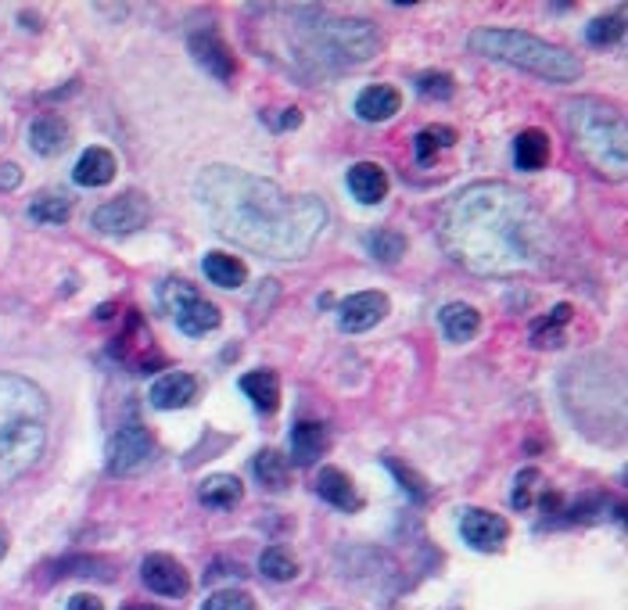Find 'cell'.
Masks as SVG:
<instances>
[{
    "label": "cell",
    "mask_w": 628,
    "mask_h": 610,
    "mask_svg": "<svg viewBox=\"0 0 628 610\" xmlns=\"http://www.w3.org/2000/svg\"><path fill=\"white\" fill-rule=\"evenodd\" d=\"M194 195L219 237L262 259H302L327 230V205L317 195H288L234 166L202 169Z\"/></svg>",
    "instance_id": "1"
},
{
    "label": "cell",
    "mask_w": 628,
    "mask_h": 610,
    "mask_svg": "<svg viewBox=\"0 0 628 610\" xmlns=\"http://www.w3.org/2000/svg\"><path fill=\"white\" fill-rule=\"evenodd\" d=\"M439 245L477 277L535 270L546 251V219L535 201L503 180L463 187L439 213Z\"/></svg>",
    "instance_id": "2"
},
{
    "label": "cell",
    "mask_w": 628,
    "mask_h": 610,
    "mask_svg": "<svg viewBox=\"0 0 628 610\" xmlns=\"http://www.w3.org/2000/svg\"><path fill=\"white\" fill-rule=\"evenodd\" d=\"M284 14L291 19L284 51L291 58V69L306 76L363 65L381 51L378 25L367 19H331L323 8H284Z\"/></svg>",
    "instance_id": "3"
},
{
    "label": "cell",
    "mask_w": 628,
    "mask_h": 610,
    "mask_svg": "<svg viewBox=\"0 0 628 610\" xmlns=\"http://www.w3.org/2000/svg\"><path fill=\"white\" fill-rule=\"evenodd\" d=\"M51 403L40 384L22 374H0V488L29 474L48 449Z\"/></svg>",
    "instance_id": "4"
},
{
    "label": "cell",
    "mask_w": 628,
    "mask_h": 610,
    "mask_svg": "<svg viewBox=\"0 0 628 610\" xmlns=\"http://www.w3.org/2000/svg\"><path fill=\"white\" fill-rule=\"evenodd\" d=\"M560 123L572 137L575 152L596 173L621 180L628 166V130L625 115L604 97H572L560 104Z\"/></svg>",
    "instance_id": "5"
},
{
    "label": "cell",
    "mask_w": 628,
    "mask_h": 610,
    "mask_svg": "<svg viewBox=\"0 0 628 610\" xmlns=\"http://www.w3.org/2000/svg\"><path fill=\"white\" fill-rule=\"evenodd\" d=\"M471 51L488 58V62H503L549 83H575L581 76V62L572 51H564L549 40H538L532 33H521V29H474Z\"/></svg>",
    "instance_id": "6"
},
{
    "label": "cell",
    "mask_w": 628,
    "mask_h": 610,
    "mask_svg": "<svg viewBox=\"0 0 628 610\" xmlns=\"http://www.w3.org/2000/svg\"><path fill=\"white\" fill-rule=\"evenodd\" d=\"M158 302L173 312L176 327L191 338H202L208 331H216L223 323V312L205 299L198 288H191L187 280H166L158 291Z\"/></svg>",
    "instance_id": "7"
},
{
    "label": "cell",
    "mask_w": 628,
    "mask_h": 610,
    "mask_svg": "<svg viewBox=\"0 0 628 610\" xmlns=\"http://www.w3.org/2000/svg\"><path fill=\"white\" fill-rule=\"evenodd\" d=\"M109 474L115 478H133V474H141L152 467L155 459V438L152 431L144 424H123L109 438Z\"/></svg>",
    "instance_id": "8"
},
{
    "label": "cell",
    "mask_w": 628,
    "mask_h": 610,
    "mask_svg": "<svg viewBox=\"0 0 628 610\" xmlns=\"http://www.w3.org/2000/svg\"><path fill=\"white\" fill-rule=\"evenodd\" d=\"M147 216H152V208H147V198L137 195V190H126V195H119L112 201H104L90 223H94V230L109 234V237H126V234H137Z\"/></svg>",
    "instance_id": "9"
},
{
    "label": "cell",
    "mask_w": 628,
    "mask_h": 610,
    "mask_svg": "<svg viewBox=\"0 0 628 610\" xmlns=\"http://www.w3.org/2000/svg\"><path fill=\"white\" fill-rule=\"evenodd\" d=\"M460 535L471 549H477V554H500L506 539H511V525H506V517H500V514L471 507L460 517Z\"/></svg>",
    "instance_id": "10"
},
{
    "label": "cell",
    "mask_w": 628,
    "mask_h": 610,
    "mask_svg": "<svg viewBox=\"0 0 628 610\" xmlns=\"http://www.w3.org/2000/svg\"><path fill=\"white\" fill-rule=\"evenodd\" d=\"M141 582L158 592V597H169V600H179V597H187L191 592V575L187 568L179 564L176 557L169 554H152V557H144L141 564Z\"/></svg>",
    "instance_id": "11"
},
{
    "label": "cell",
    "mask_w": 628,
    "mask_h": 610,
    "mask_svg": "<svg viewBox=\"0 0 628 610\" xmlns=\"http://www.w3.org/2000/svg\"><path fill=\"white\" fill-rule=\"evenodd\" d=\"M384 317H388V294H381V291L349 294V299L341 302V309H338L341 331H349V334L370 331V327H378Z\"/></svg>",
    "instance_id": "12"
},
{
    "label": "cell",
    "mask_w": 628,
    "mask_h": 610,
    "mask_svg": "<svg viewBox=\"0 0 628 610\" xmlns=\"http://www.w3.org/2000/svg\"><path fill=\"white\" fill-rule=\"evenodd\" d=\"M191 54L194 62H198L205 72H213L219 83H227L234 76V51L227 48V40H223L216 29H198V33H191Z\"/></svg>",
    "instance_id": "13"
},
{
    "label": "cell",
    "mask_w": 628,
    "mask_h": 610,
    "mask_svg": "<svg viewBox=\"0 0 628 610\" xmlns=\"http://www.w3.org/2000/svg\"><path fill=\"white\" fill-rule=\"evenodd\" d=\"M194 399H198V378L184 374V370L162 374L152 384V406L155 410H187Z\"/></svg>",
    "instance_id": "14"
},
{
    "label": "cell",
    "mask_w": 628,
    "mask_h": 610,
    "mask_svg": "<svg viewBox=\"0 0 628 610\" xmlns=\"http://www.w3.org/2000/svg\"><path fill=\"white\" fill-rule=\"evenodd\" d=\"M29 147H33V152L43 155V158L62 155L69 147V123L62 115H54V112L37 115L33 123H29Z\"/></svg>",
    "instance_id": "15"
},
{
    "label": "cell",
    "mask_w": 628,
    "mask_h": 610,
    "mask_svg": "<svg viewBox=\"0 0 628 610\" xmlns=\"http://www.w3.org/2000/svg\"><path fill=\"white\" fill-rule=\"evenodd\" d=\"M317 496L323 503H331V507L346 510V514H356L359 507H363V496L356 493L352 478L346 471H338V467H323L317 474Z\"/></svg>",
    "instance_id": "16"
},
{
    "label": "cell",
    "mask_w": 628,
    "mask_h": 610,
    "mask_svg": "<svg viewBox=\"0 0 628 610\" xmlns=\"http://www.w3.org/2000/svg\"><path fill=\"white\" fill-rule=\"evenodd\" d=\"M349 190L359 205H381L388 198V173L378 162H356L349 169Z\"/></svg>",
    "instance_id": "17"
},
{
    "label": "cell",
    "mask_w": 628,
    "mask_h": 610,
    "mask_svg": "<svg viewBox=\"0 0 628 610\" xmlns=\"http://www.w3.org/2000/svg\"><path fill=\"white\" fill-rule=\"evenodd\" d=\"M327 449H331V435H327L323 424H317V421L295 424V431H291V456H295L298 467L317 464V459H320Z\"/></svg>",
    "instance_id": "18"
},
{
    "label": "cell",
    "mask_w": 628,
    "mask_h": 610,
    "mask_svg": "<svg viewBox=\"0 0 628 610\" xmlns=\"http://www.w3.org/2000/svg\"><path fill=\"white\" fill-rule=\"evenodd\" d=\"M115 169L119 166H115V155L109 147H86L76 162V169H72V180L80 187H104L115 180Z\"/></svg>",
    "instance_id": "19"
},
{
    "label": "cell",
    "mask_w": 628,
    "mask_h": 610,
    "mask_svg": "<svg viewBox=\"0 0 628 610\" xmlns=\"http://www.w3.org/2000/svg\"><path fill=\"white\" fill-rule=\"evenodd\" d=\"M402 108V94L395 86H367L363 94L356 97V115L363 118V123H388L395 112Z\"/></svg>",
    "instance_id": "20"
},
{
    "label": "cell",
    "mask_w": 628,
    "mask_h": 610,
    "mask_svg": "<svg viewBox=\"0 0 628 610\" xmlns=\"http://www.w3.org/2000/svg\"><path fill=\"white\" fill-rule=\"evenodd\" d=\"M198 499L213 510H234L245 499V485L234 474H213L198 485Z\"/></svg>",
    "instance_id": "21"
},
{
    "label": "cell",
    "mask_w": 628,
    "mask_h": 610,
    "mask_svg": "<svg viewBox=\"0 0 628 610\" xmlns=\"http://www.w3.org/2000/svg\"><path fill=\"white\" fill-rule=\"evenodd\" d=\"M439 320H442V334L449 341H460V345L482 331V312H477L474 306H467V302H449L439 312Z\"/></svg>",
    "instance_id": "22"
},
{
    "label": "cell",
    "mask_w": 628,
    "mask_h": 610,
    "mask_svg": "<svg viewBox=\"0 0 628 610\" xmlns=\"http://www.w3.org/2000/svg\"><path fill=\"white\" fill-rule=\"evenodd\" d=\"M241 392L251 399L259 413H274L280 406V378L274 370H251L241 378Z\"/></svg>",
    "instance_id": "23"
},
{
    "label": "cell",
    "mask_w": 628,
    "mask_h": 610,
    "mask_svg": "<svg viewBox=\"0 0 628 610\" xmlns=\"http://www.w3.org/2000/svg\"><path fill=\"white\" fill-rule=\"evenodd\" d=\"M514 162L517 169L525 173H538L549 162V137L543 130H521L514 141Z\"/></svg>",
    "instance_id": "24"
},
{
    "label": "cell",
    "mask_w": 628,
    "mask_h": 610,
    "mask_svg": "<svg viewBox=\"0 0 628 610\" xmlns=\"http://www.w3.org/2000/svg\"><path fill=\"white\" fill-rule=\"evenodd\" d=\"M202 266H205V277L219 288H241L248 280V266L237 256H227V251H208Z\"/></svg>",
    "instance_id": "25"
},
{
    "label": "cell",
    "mask_w": 628,
    "mask_h": 610,
    "mask_svg": "<svg viewBox=\"0 0 628 610\" xmlns=\"http://www.w3.org/2000/svg\"><path fill=\"white\" fill-rule=\"evenodd\" d=\"M251 471H256V478L262 482V488H269V493H284V488H288V482H291L288 456H280L277 449L256 453V459H251Z\"/></svg>",
    "instance_id": "26"
},
{
    "label": "cell",
    "mask_w": 628,
    "mask_h": 610,
    "mask_svg": "<svg viewBox=\"0 0 628 610\" xmlns=\"http://www.w3.org/2000/svg\"><path fill=\"white\" fill-rule=\"evenodd\" d=\"M572 323V306L560 302L557 309L549 312V317L535 320L532 323V341L538 349H560L564 345V327Z\"/></svg>",
    "instance_id": "27"
},
{
    "label": "cell",
    "mask_w": 628,
    "mask_h": 610,
    "mask_svg": "<svg viewBox=\"0 0 628 610\" xmlns=\"http://www.w3.org/2000/svg\"><path fill=\"white\" fill-rule=\"evenodd\" d=\"M29 216L43 223V227H62L72 216V201L65 195H58V190H43V195H37L33 205H29Z\"/></svg>",
    "instance_id": "28"
},
{
    "label": "cell",
    "mask_w": 628,
    "mask_h": 610,
    "mask_svg": "<svg viewBox=\"0 0 628 610\" xmlns=\"http://www.w3.org/2000/svg\"><path fill=\"white\" fill-rule=\"evenodd\" d=\"M546 493V478H543V471H521L517 478H514V493H511V507L514 510H532L538 507V499H543Z\"/></svg>",
    "instance_id": "29"
},
{
    "label": "cell",
    "mask_w": 628,
    "mask_h": 610,
    "mask_svg": "<svg viewBox=\"0 0 628 610\" xmlns=\"http://www.w3.org/2000/svg\"><path fill=\"white\" fill-rule=\"evenodd\" d=\"M367 251L378 262L392 266L406 256V237H402L399 230H373V234H367Z\"/></svg>",
    "instance_id": "30"
},
{
    "label": "cell",
    "mask_w": 628,
    "mask_h": 610,
    "mask_svg": "<svg viewBox=\"0 0 628 610\" xmlns=\"http://www.w3.org/2000/svg\"><path fill=\"white\" fill-rule=\"evenodd\" d=\"M259 568L269 582H291V578H298V560L284 546H269L259 557Z\"/></svg>",
    "instance_id": "31"
},
{
    "label": "cell",
    "mask_w": 628,
    "mask_h": 610,
    "mask_svg": "<svg viewBox=\"0 0 628 610\" xmlns=\"http://www.w3.org/2000/svg\"><path fill=\"white\" fill-rule=\"evenodd\" d=\"M456 144V130H449V126H428L416 133V162L421 166H428L431 158H435L439 152H445V147H453Z\"/></svg>",
    "instance_id": "32"
},
{
    "label": "cell",
    "mask_w": 628,
    "mask_h": 610,
    "mask_svg": "<svg viewBox=\"0 0 628 610\" xmlns=\"http://www.w3.org/2000/svg\"><path fill=\"white\" fill-rule=\"evenodd\" d=\"M625 33V19L621 14H600V19H593L589 29H586V40L593 48H610V43H618Z\"/></svg>",
    "instance_id": "33"
},
{
    "label": "cell",
    "mask_w": 628,
    "mask_h": 610,
    "mask_svg": "<svg viewBox=\"0 0 628 610\" xmlns=\"http://www.w3.org/2000/svg\"><path fill=\"white\" fill-rule=\"evenodd\" d=\"M416 91H421L424 97H431V101H449L456 94V83H453L449 72H424V76L416 80Z\"/></svg>",
    "instance_id": "34"
},
{
    "label": "cell",
    "mask_w": 628,
    "mask_h": 610,
    "mask_svg": "<svg viewBox=\"0 0 628 610\" xmlns=\"http://www.w3.org/2000/svg\"><path fill=\"white\" fill-rule=\"evenodd\" d=\"M202 610H259V603L251 600L245 589H223V592H213Z\"/></svg>",
    "instance_id": "35"
},
{
    "label": "cell",
    "mask_w": 628,
    "mask_h": 610,
    "mask_svg": "<svg viewBox=\"0 0 628 610\" xmlns=\"http://www.w3.org/2000/svg\"><path fill=\"white\" fill-rule=\"evenodd\" d=\"M388 467H392V474L402 482V488H406V493L416 499V503H424L428 499V488H424V482L416 478V474L410 471V467H402V464H395V459H388Z\"/></svg>",
    "instance_id": "36"
},
{
    "label": "cell",
    "mask_w": 628,
    "mask_h": 610,
    "mask_svg": "<svg viewBox=\"0 0 628 610\" xmlns=\"http://www.w3.org/2000/svg\"><path fill=\"white\" fill-rule=\"evenodd\" d=\"M22 184V169L14 162H0V190H14Z\"/></svg>",
    "instance_id": "37"
},
{
    "label": "cell",
    "mask_w": 628,
    "mask_h": 610,
    "mask_svg": "<svg viewBox=\"0 0 628 610\" xmlns=\"http://www.w3.org/2000/svg\"><path fill=\"white\" fill-rule=\"evenodd\" d=\"M65 610H104V603L97 597H90V592H80V597H72Z\"/></svg>",
    "instance_id": "38"
},
{
    "label": "cell",
    "mask_w": 628,
    "mask_h": 610,
    "mask_svg": "<svg viewBox=\"0 0 628 610\" xmlns=\"http://www.w3.org/2000/svg\"><path fill=\"white\" fill-rule=\"evenodd\" d=\"M298 123H302V112H298V108H288V115H284L277 126H280V130H295Z\"/></svg>",
    "instance_id": "39"
},
{
    "label": "cell",
    "mask_w": 628,
    "mask_h": 610,
    "mask_svg": "<svg viewBox=\"0 0 628 610\" xmlns=\"http://www.w3.org/2000/svg\"><path fill=\"white\" fill-rule=\"evenodd\" d=\"M8 557V531H4V525H0V560Z\"/></svg>",
    "instance_id": "40"
},
{
    "label": "cell",
    "mask_w": 628,
    "mask_h": 610,
    "mask_svg": "<svg viewBox=\"0 0 628 610\" xmlns=\"http://www.w3.org/2000/svg\"><path fill=\"white\" fill-rule=\"evenodd\" d=\"M123 610H158V607H147V603H130V607H123Z\"/></svg>",
    "instance_id": "41"
}]
</instances>
